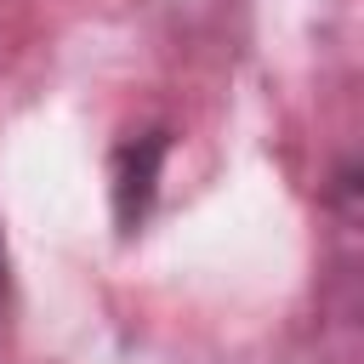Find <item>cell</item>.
<instances>
[{"label":"cell","mask_w":364,"mask_h":364,"mask_svg":"<svg viewBox=\"0 0 364 364\" xmlns=\"http://www.w3.org/2000/svg\"><path fill=\"white\" fill-rule=\"evenodd\" d=\"M159 154H165V136H159V131H148V136H136V142L119 148V165H114V205H119V222H125V228H136L142 210H148Z\"/></svg>","instance_id":"6da1fadb"},{"label":"cell","mask_w":364,"mask_h":364,"mask_svg":"<svg viewBox=\"0 0 364 364\" xmlns=\"http://www.w3.org/2000/svg\"><path fill=\"white\" fill-rule=\"evenodd\" d=\"M6 290H11V273H6V239H0V313H6Z\"/></svg>","instance_id":"7a4b0ae2"}]
</instances>
